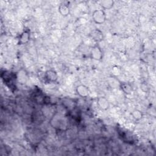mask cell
Segmentation results:
<instances>
[{
	"label": "cell",
	"mask_w": 156,
	"mask_h": 156,
	"mask_svg": "<svg viewBox=\"0 0 156 156\" xmlns=\"http://www.w3.org/2000/svg\"><path fill=\"white\" fill-rule=\"evenodd\" d=\"M50 122L52 126L56 129L63 130L67 129V120L63 116L60 114L55 113L53 115Z\"/></svg>",
	"instance_id": "cell-1"
},
{
	"label": "cell",
	"mask_w": 156,
	"mask_h": 156,
	"mask_svg": "<svg viewBox=\"0 0 156 156\" xmlns=\"http://www.w3.org/2000/svg\"><path fill=\"white\" fill-rule=\"evenodd\" d=\"M106 13L102 9L96 10L92 13V19L93 21L98 24H101L106 21Z\"/></svg>",
	"instance_id": "cell-2"
},
{
	"label": "cell",
	"mask_w": 156,
	"mask_h": 156,
	"mask_svg": "<svg viewBox=\"0 0 156 156\" xmlns=\"http://www.w3.org/2000/svg\"><path fill=\"white\" fill-rule=\"evenodd\" d=\"M90 57L95 60H101L103 57L102 51L98 44L94 45L90 49Z\"/></svg>",
	"instance_id": "cell-3"
},
{
	"label": "cell",
	"mask_w": 156,
	"mask_h": 156,
	"mask_svg": "<svg viewBox=\"0 0 156 156\" xmlns=\"http://www.w3.org/2000/svg\"><path fill=\"white\" fill-rule=\"evenodd\" d=\"M44 78L49 83H54L58 79V74L54 69H48L44 73Z\"/></svg>",
	"instance_id": "cell-4"
},
{
	"label": "cell",
	"mask_w": 156,
	"mask_h": 156,
	"mask_svg": "<svg viewBox=\"0 0 156 156\" xmlns=\"http://www.w3.org/2000/svg\"><path fill=\"white\" fill-rule=\"evenodd\" d=\"M76 93L82 98H87L90 94V90L85 85H79L76 88Z\"/></svg>",
	"instance_id": "cell-5"
},
{
	"label": "cell",
	"mask_w": 156,
	"mask_h": 156,
	"mask_svg": "<svg viewBox=\"0 0 156 156\" xmlns=\"http://www.w3.org/2000/svg\"><path fill=\"white\" fill-rule=\"evenodd\" d=\"M90 36L92 38V40H94L96 43H99V42L102 41L103 38H104L102 32L98 29H95L93 30L90 32Z\"/></svg>",
	"instance_id": "cell-6"
},
{
	"label": "cell",
	"mask_w": 156,
	"mask_h": 156,
	"mask_svg": "<svg viewBox=\"0 0 156 156\" xmlns=\"http://www.w3.org/2000/svg\"><path fill=\"white\" fill-rule=\"evenodd\" d=\"M30 38V34L29 30H26L23 31L19 37V44H24L27 43Z\"/></svg>",
	"instance_id": "cell-7"
},
{
	"label": "cell",
	"mask_w": 156,
	"mask_h": 156,
	"mask_svg": "<svg viewBox=\"0 0 156 156\" xmlns=\"http://www.w3.org/2000/svg\"><path fill=\"white\" fill-rule=\"evenodd\" d=\"M58 12L63 16H66L69 14L70 9L68 4L63 3L59 5Z\"/></svg>",
	"instance_id": "cell-8"
},
{
	"label": "cell",
	"mask_w": 156,
	"mask_h": 156,
	"mask_svg": "<svg viewBox=\"0 0 156 156\" xmlns=\"http://www.w3.org/2000/svg\"><path fill=\"white\" fill-rule=\"evenodd\" d=\"M98 104L102 110H107L109 107V102L104 97H101L98 99Z\"/></svg>",
	"instance_id": "cell-9"
},
{
	"label": "cell",
	"mask_w": 156,
	"mask_h": 156,
	"mask_svg": "<svg viewBox=\"0 0 156 156\" xmlns=\"http://www.w3.org/2000/svg\"><path fill=\"white\" fill-rule=\"evenodd\" d=\"M100 4L103 9H110L114 4V1L112 0H104L100 2Z\"/></svg>",
	"instance_id": "cell-10"
},
{
	"label": "cell",
	"mask_w": 156,
	"mask_h": 156,
	"mask_svg": "<svg viewBox=\"0 0 156 156\" xmlns=\"http://www.w3.org/2000/svg\"><path fill=\"white\" fill-rule=\"evenodd\" d=\"M132 115L134 119H135L136 120H139L142 118L143 113L141 111H140L138 110H135L132 112Z\"/></svg>",
	"instance_id": "cell-11"
},
{
	"label": "cell",
	"mask_w": 156,
	"mask_h": 156,
	"mask_svg": "<svg viewBox=\"0 0 156 156\" xmlns=\"http://www.w3.org/2000/svg\"><path fill=\"white\" fill-rule=\"evenodd\" d=\"M121 89H122V90L125 92V93H130L131 92V88L130 87H129V85L126 84V83H123V84H121Z\"/></svg>",
	"instance_id": "cell-12"
}]
</instances>
